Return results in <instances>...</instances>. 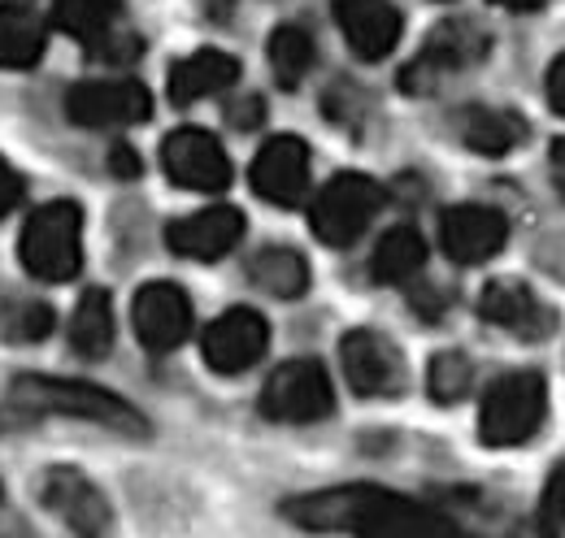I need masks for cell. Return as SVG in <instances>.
I'll use <instances>...</instances> for the list:
<instances>
[{
  "instance_id": "3957f363",
  "label": "cell",
  "mask_w": 565,
  "mask_h": 538,
  "mask_svg": "<svg viewBox=\"0 0 565 538\" xmlns=\"http://www.w3.org/2000/svg\"><path fill=\"white\" fill-rule=\"evenodd\" d=\"M18 257L40 282H71L83 269V208L74 201L40 204L22 226Z\"/></svg>"
},
{
  "instance_id": "cb8c5ba5",
  "label": "cell",
  "mask_w": 565,
  "mask_h": 538,
  "mask_svg": "<svg viewBox=\"0 0 565 538\" xmlns=\"http://www.w3.org/2000/svg\"><path fill=\"white\" fill-rule=\"evenodd\" d=\"M426 266V239L414 226H396L379 239L374 257H370V273L374 282H409L414 273Z\"/></svg>"
},
{
  "instance_id": "44dd1931",
  "label": "cell",
  "mask_w": 565,
  "mask_h": 538,
  "mask_svg": "<svg viewBox=\"0 0 565 538\" xmlns=\"http://www.w3.org/2000/svg\"><path fill=\"white\" fill-rule=\"evenodd\" d=\"M71 343L74 352L87 356V361L109 356V347H114V300H109V291H100V287L83 291V300L71 313Z\"/></svg>"
},
{
  "instance_id": "836d02e7",
  "label": "cell",
  "mask_w": 565,
  "mask_h": 538,
  "mask_svg": "<svg viewBox=\"0 0 565 538\" xmlns=\"http://www.w3.org/2000/svg\"><path fill=\"white\" fill-rule=\"evenodd\" d=\"M548 161H553V183H557V192L565 196V139H557V143H553Z\"/></svg>"
},
{
  "instance_id": "9a60e30c",
  "label": "cell",
  "mask_w": 565,
  "mask_h": 538,
  "mask_svg": "<svg viewBox=\"0 0 565 538\" xmlns=\"http://www.w3.org/2000/svg\"><path fill=\"white\" fill-rule=\"evenodd\" d=\"M509 239V222L492 204H452L439 217V244L457 266H483Z\"/></svg>"
},
{
  "instance_id": "4316f807",
  "label": "cell",
  "mask_w": 565,
  "mask_h": 538,
  "mask_svg": "<svg viewBox=\"0 0 565 538\" xmlns=\"http://www.w3.org/2000/svg\"><path fill=\"white\" fill-rule=\"evenodd\" d=\"M470 383H475V369H470V361H466L461 352H435V356H430V369H426V391H430V400H435V404L466 400Z\"/></svg>"
},
{
  "instance_id": "2e32d148",
  "label": "cell",
  "mask_w": 565,
  "mask_h": 538,
  "mask_svg": "<svg viewBox=\"0 0 565 538\" xmlns=\"http://www.w3.org/2000/svg\"><path fill=\"white\" fill-rule=\"evenodd\" d=\"M239 239H244V213L231 204H210V208L188 213L166 226L170 252H179L188 261H222Z\"/></svg>"
},
{
  "instance_id": "4dcf8cb0",
  "label": "cell",
  "mask_w": 565,
  "mask_h": 538,
  "mask_svg": "<svg viewBox=\"0 0 565 538\" xmlns=\"http://www.w3.org/2000/svg\"><path fill=\"white\" fill-rule=\"evenodd\" d=\"M544 96H548V105H553V114H562L565 118V53L548 66V83H544Z\"/></svg>"
},
{
  "instance_id": "7c38bea8",
  "label": "cell",
  "mask_w": 565,
  "mask_h": 538,
  "mask_svg": "<svg viewBox=\"0 0 565 538\" xmlns=\"http://www.w3.org/2000/svg\"><path fill=\"white\" fill-rule=\"evenodd\" d=\"M270 347V326L257 309H226L222 318H213L201 338V356L213 374H244L253 369Z\"/></svg>"
},
{
  "instance_id": "6da1fadb",
  "label": "cell",
  "mask_w": 565,
  "mask_h": 538,
  "mask_svg": "<svg viewBox=\"0 0 565 538\" xmlns=\"http://www.w3.org/2000/svg\"><path fill=\"white\" fill-rule=\"evenodd\" d=\"M282 517L305 530H349L356 538H479L439 508L370 482L300 495L282 508Z\"/></svg>"
},
{
  "instance_id": "484cf974",
  "label": "cell",
  "mask_w": 565,
  "mask_h": 538,
  "mask_svg": "<svg viewBox=\"0 0 565 538\" xmlns=\"http://www.w3.org/2000/svg\"><path fill=\"white\" fill-rule=\"evenodd\" d=\"M266 57H270V69L282 87H300V78L313 66V40L300 26H275Z\"/></svg>"
},
{
  "instance_id": "1f68e13d",
  "label": "cell",
  "mask_w": 565,
  "mask_h": 538,
  "mask_svg": "<svg viewBox=\"0 0 565 538\" xmlns=\"http://www.w3.org/2000/svg\"><path fill=\"white\" fill-rule=\"evenodd\" d=\"M257 122H262V100L257 96L231 105V127H257Z\"/></svg>"
},
{
  "instance_id": "30bf717a",
  "label": "cell",
  "mask_w": 565,
  "mask_h": 538,
  "mask_svg": "<svg viewBox=\"0 0 565 538\" xmlns=\"http://www.w3.org/2000/svg\"><path fill=\"white\" fill-rule=\"evenodd\" d=\"M161 165H166L170 183L183 187V192L210 196V192H226L231 187V157L217 143V134L201 131V127H183V131L166 134Z\"/></svg>"
},
{
  "instance_id": "d6a6232c",
  "label": "cell",
  "mask_w": 565,
  "mask_h": 538,
  "mask_svg": "<svg viewBox=\"0 0 565 538\" xmlns=\"http://www.w3.org/2000/svg\"><path fill=\"white\" fill-rule=\"evenodd\" d=\"M114 170H118V179H140V157L127 143H118L114 148Z\"/></svg>"
},
{
  "instance_id": "ba28073f",
  "label": "cell",
  "mask_w": 565,
  "mask_h": 538,
  "mask_svg": "<svg viewBox=\"0 0 565 538\" xmlns=\"http://www.w3.org/2000/svg\"><path fill=\"white\" fill-rule=\"evenodd\" d=\"M66 114L78 127L92 131H118V127H136L148 122L152 114V96L140 78H83L74 83L66 96Z\"/></svg>"
},
{
  "instance_id": "9c48e42d",
  "label": "cell",
  "mask_w": 565,
  "mask_h": 538,
  "mask_svg": "<svg viewBox=\"0 0 565 538\" xmlns=\"http://www.w3.org/2000/svg\"><path fill=\"white\" fill-rule=\"evenodd\" d=\"M340 365L361 400H396L409 383L401 347L379 331H349L340 338Z\"/></svg>"
},
{
  "instance_id": "d4e9b609",
  "label": "cell",
  "mask_w": 565,
  "mask_h": 538,
  "mask_svg": "<svg viewBox=\"0 0 565 538\" xmlns=\"http://www.w3.org/2000/svg\"><path fill=\"white\" fill-rule=\"evenodd\" d=\"M122 4H127V0H53V22H57L62 31H71L74 40L92 44V40H100L105 31H114Z\"/></svg>"
},
{
  "instance_id": "e0dca14e",
  "label": "cell",
  "mask_w": 565,
  "mask_h": 538,
  "mask_svg": "<svg viewBox=\"0 0 565 538\" xmlns=\"http://www.w3.org/2000/svg\"><path fill=\"white\" fill-rule=\"evenodd\" d=\"M335 26L344 31L349 49L361 62H383L405 31V18L392 0H331Z\"/></svg>"
},
{
  "instance_id": "277c9868",
  "label": "cell",
  "mask_w": 565,
  "mask_h": 538,
  "mask_svg": "<svg viewBox=\"0 0 565 538\" xmlns=\"http://www.w3.org/2000/svg\"><path fill=\"white\" fill-rule=\"evenodd\" d=\"M548 417V383L535 369H513L495 378L479 404V439L488 448H518L535 439Z\"/></svg>"
},
{
  "instance_id": "7402d4cb",
  "label": "cell",
  "mask_w": 565,
  "mask_h": 538,
  "mask_svg": "<svg viewBox=\"0 0 565 538\" xmlns=\"http://www.w3.org/2000/svg\"><path fill=\"white\" fill-rule=\"evenodd\" d=\"M526 118L513 109H470L461 122V139L479 157H504L526 139Z\"/></svg>"
},
{
  "instance_id": "d6986e66",
  "label": "cell",
  "mask_w": 565,
  "mask_h": 538,
  "mask_svg": "<svg viewBox=\"0 0 565 538\" xmlns=\"http://www.w3.org/2000/svg\"><path fill=\"white\" fill-rule=\"evenodd\" d=\"M239 78V62L231 53H217V49H201L183 62L170 66V100L174 105H196L205 96L226 92L231 83Z\"/></svg>"
},
{
  "instance_id": "52a82bcc",
  "label": "cell",
  "mask_w": 565,
  "mask_h": 538,
  "mask_svg": "<svg viewBox=\"0 0 565 538\" xmlns=\"http://www.w3.org/2000/svg\"><path fill=\"white\" fill-rule=\"evenodd\" d=\"M331 408H335V391L318 361H287L262 387V412L270 421L309 426V421L331 417Z\"/></svg>"
},
{
  "instance_id": "f1b7e54d",
  "label": "cell",
  "mask_w": 565,
  "mask_h": 538,
  "mask_svg": "<svg viewBox=\"0 0 565 538\" xmlns=\"http://www.w3.org/2000/svg\"><path fill=\"white\" fill-rule=\"evenodd\" d=\"M540 521L548 535H565V461L548 473L544 495H540Z\"/></svg>"
},
{
  "instance_id": "5bb4252c",
  "label": "cell",
  "mask_w": 565,
  "mask_h": 538,
  "mask_svg": "<svg viewBox=\"0 0 565 538\" xmlns=\"http://www.w3.org/2000/svg\"><path fill=\"white\" fill-rule=\"evenodd\" d=\"M248 183L262 201L296 208L309 196V148L300 134H275L262 143V152L253 157Z\"/></svg>"
},
{
  "instance_id": "ffe728a7",
  "label": "cell",
  "mask_w": 565,
  "mask_h": 538,
  "mask_svg": "<svg viewBox=\"0 0 565 538\" xmlns=\"http://www.w3.org/2000/svg\"><path fill=\"white\" fill-rule=\"evenodd\" d=\"M49 26L35 9L26 4H0V66L26 69L44 57Z\"/></svg>"
},
{
  "instance_id": "ac0fdd59",
  "label": "cell",
  "mask_w": 565,
  "mask_h": 538,
  "mask_svg": "<svg viewBox=\"0 0 565 538\" xmlns=\"http://www.w3.org/2000/svg\"><path fill=\"white\" fill-rule=\"evenodd\" d=\"M479 313L492 326L522 338H544L553 335V326H557V313L522 278H492L483 287V295H479Z\"/></svg>"
},
{
  "instance_id": "83f0119b",
  "label": "cell",
  "mask_w": 565,
  "mask_h": 538,
  "mask_svg": "<svg viewBox=\"0 0 565 538\" xmlns=\"http://www.w3.org/2000/svg\"><path fill=\"white\" fill-rule=\"evenodd\" d=\"M53 331V309L44 300H9L0 309V338L9 343H40Z\"/></svg>"
},
{
  "instance_id": "4fadbf2b",
  "label": "cell",
  "mask_w": 565,
  "mask_h": 538,
  "mask_svg": "<svg viewBox=\"0 0 565 538\" xmlns=\"http://www.w3.org/2000/svg\"><path fill=\"white\" fill-rule=\"evenodd\" d=\"M131 326L148 352H174L192 335V300L179 282H148L131 300Z\"/></svg>"
},
{
  "instance_id": "8992f818",
  "label": "cell",
  "mask_w": 565,
  "mask_h": 538,
  "mask_svg": "<svg viewBox=\"0 0 565 538\" xmlns=\"http://www.w3.org/2000/svg\"><path fill=\"white\" fill-rule=\"evenodd\" d=\"M488 53H492V40L483 26H475L470 18H448L426 35L423 53L401 74V87L405 92H435L448 74L479 66Z\"/></svg>"
},
{
  "instance_id": "603a6c76",
  "label": "cell",
  "mask_w": 565,
  "mask_h": 538,
  "mask_svg": "<svg viewBox=\"0 0 565 538\" xmlns=\"http://www.w3.org/2000/svg\"><path fill=\"white\" fill-rule=\"evenodd\" d=\"M248 278L275 300H296L309 291V261L296 248H262L248 266Z\"/></svg>"
},
{
  "instance_id": "8fae6325",
  "label": "cell",
  "mask_w": 565,
  "mask_h": 538,
  "mask_svg": "<svg viewBox=\"0 0 565 538\" xmlns=\"http://www.w3.org/2000/svg\"><path fill=\"white\" fill-rule=\"evenodd\" d=\"M40 499L78 538H105L114 526V513H109V499L100 495V486L87 473L71 470V465H57V470L44 473Z\"/></svg>"
},
{
  "instance_id": "e575fe53",
  "label": "cell",
  "mask_w": 565,
  "mask_h": 538,
  "mask_svg": "<svg viewBox=\"0 0 565 538\" xmlns=\"http://www.w3.org/2000/svg\"><path fill=\"white\" fill-rule=\"evenodd\" d=\"M492 4H500V9H509V13H535L544 0H492Z\"/></svg>"
},
{
  "instance_id": "d590c367",
  "label": "cell",
  "mask_w": 565,
  "mask_h": 538,
  "mask_svg": "<svg viewBox=\"0 0 565 538\" xmlns=\"http://www.w3.org/2000/svg\"><path fill=\"white\" fill-rule=\"evenodd\" d=\"M231 4H235V0H205V9H213V13H217V18H222V13H226V9H231Z\"/></svg>"
},
{
  "instance_id": "f546056e",
  "label": "cell",
  "mask_w": 565,
  "mask_h": 538,
  "mask_svg": "<svg viewBox=\"0 0 565 538\" xmlns=\"http://www.w3.org/2000/svg\"><path fill=\"white\" fill-rule=\"evenodd\" d=\"M18 201H22V174L9 161H0V217H9Z\"/></svg>"
},
{
  "instance_id": "7a4b0ae2",
  "label": "cell",
  "mask_w": 565,
  "mask_h": 538,
  "mask_svg": "<svg viewBox=\"0 0 565 538\" xmlns=\"http://www.w3.org/2000/svg\"><path fill=\"white\" fill-rule=\"evenodd\" d=\"M13 404L26 408V412H57V417H78V421H92V426H105V430H118V434H131L140 439L148 434V421H143L140 408L96 387V383H78V378H49V374H22L13 383Z\"/></svg>"
},
{
  "instance_id": "5b68a950",
  "label": "cell",
  "mask_w": 565,
  "mask_h": 538,
  "mask_svg": "<svg viewBox=\"0 0 565 538\" xmlns=\"http://www.w3.org/2000/svg\"><path fill=\"white\" fill-rule=\"evenodd\" d=\"M383 208V187L370 174H335L309 208V226L327 248H353Z\"/></svg>"
}]
</instances>
